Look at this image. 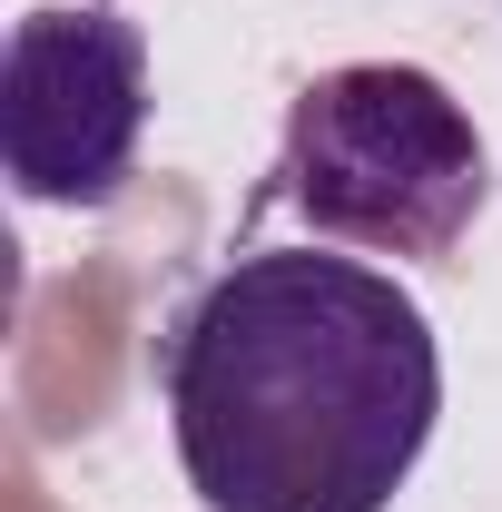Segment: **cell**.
Wrapping results in <instances>:
<instances>
[{
	"instance_id": "6da1fadb",
	"label": "cell",
	"mask_w": 502,
	"mask_h": 512,
	"mask_svg": "<svg viewBox=\"0 0 502 512\" xmlns=\"http://www.w3.org/2000/svg\"><path fill=\"white\" fill-rule=\"evenodd\" d=\"M158 404L207 512H384L434 444V316L365 256L247 247L158 335Z\"/></svg>"
},
{
	"instance_id": "7a4b0ae2",
	"label": "cell",
	"mask_w": 502,
	"mask_h": 512,
	"mask_svg": "<svg viewBox=\"0 0 502 512\" xmlns=\"http://www.w3.org/2000/svg\"><path fill=\"white\" fill-rule=\"evenodd\" d=\"M266 197H286L335 247L443 266L473 237L483 197H493V148H483L473 109L434 69L345 60L286 99V138H276Z\"/></svg>"
},
{
	"instance_id": "3957f363",
	"label": "cell",
	"mask_w": 502,
	"mask_h": 512,
	"mask_svg": "<svg viewBox=\"0 0 502 512\" xmlns=\"http://www.w3.org/2000/svg\"><path fill=\"white\" fill-rule=\"evenodd\" d=\"M148 148V30L109 0L20 10L0 40V168L30 207H119Z\"/></svg>"
}]
</instances>
